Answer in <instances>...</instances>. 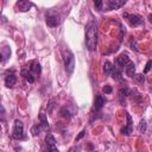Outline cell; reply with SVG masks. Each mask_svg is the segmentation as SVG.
I'll return each instance as SVG.
<instances>
[{
	"mask_svg": "<svg viewBox=\"0 0 152 152\" xmlns=\"http://www.w3.org/2000/svg\"><path fill=\"white\" fill-rule=\"evenodd\" d=\"M10 56H11V50H10V48H8V46H4V48L1 49V62L5 63V62L10 58Z\"/></svg>",
	"mask_w": 152,
	"mask_h": 152,
	"instance_id": "15",
	"label": "cell"
},
{
	"mask_svg": "<svg viewBox=\"0 0 152 152\" xmlns=\"http://www.w3.org/2000/svg\"><path fill=\"white\" fill-rule=\"evenodd\" d=\"M102 90H103V93H104V94H110V93L113 91V88H112L109 84H107V86H104V87H103V89H102Z\"/></svg>",
	"mask_w": 152,
	"mask_h": 152,
	"instance_id": "24",
	"label": "cell"
},
{
	"mask_svg": "<svg viewBox=\"0 0 152 152\" xmlns=\"http://www.w3.org/2000/svg\"><path fill=\"white\" fill-rule=\"evenodd\" d=\"M55 103H56L55 100H50V101H49V103H48V113H49V114L52 113V109L55 108Z\"/></svg>",
	"mask_w": 152,
	"mask_h": 152,
	"instance_id": "22",
	"label": "cell"
},
{
	"mask_svg": "<svg viewBox=\"0 0 152 152\" xmlns=\"http://www.w3.org/2000/svg\"><path fill=\"white\" fill-rule=\"evenodd\" d=\"M45 142H46V146H48L49 152H59L58 148L56 147V140H55V138H53V135L51 133H46V135H45Z\"/></svg>",
	"mask_w": 152,
	"mask_h": 152,
	"instance_id": "6",
	"label": "cell"
},
{
	"mask_svg": "<svg viewBox=\"0 0 152 152\" xmlns=\"http://www.w3.org/2000/svg\"><path fill=\"white\" fill-rule=\"evenodd\" d=\"M15 82H17V76H15L14 71L12 70L10 74H7V75L5 76V84H6V87L12 88V87L15 84Z\"/></svg>",
	"mask_w": 152,
	"mask_h": 152,
	"instance_id": "12",
	"label": "cell"
},
{
	"mask_svg": "<svg viewBox=\"0 0 152 152\" xmlns=\"http://www.w3.org/2000/svg\"><path fill=\"white\" fill-rule=\"evenodd\" d=\"M126 118H127V125L121 128V133L125 134V135H131L133 133V121H132V116L126 113Z\"/></svg>",
	"mask_w": 152,
	"mask_h": 152,
	"instance_id": "8",
	"label": "cell"
},
{
	"mask_svg": "<svg viewBox=\"0 0 152 152\" xmlns=\"http://www.w3.org/2000/svg\"><path fill=\"white\" fill-rule=\"evenodd\" d=\"M148 20H150V23L152 24V13H151V14L148 15Z\"/></svg>",
	"mask_w": 152,
	"mask_h": 152,
	"instance_id": "30",
	"label": "cell"
},
{
	"mask_svg": "<svg viewBox=\"0 0 152 152\" xmlns=\"http://www.w3.org/2000/svg\"><path fill=\"white\" fill-rule=\"evenodd\" d=\"M96 40H97V32H96V25L94 23H89L86 30V45L88 50L93 51L96 48Z\"/></svg>",
	"mask_w": 152,
	"mask_h": 152,
	"instance_id": "1",
	"label": "cell"
},
{
	"mask_svg": "<svg viewBox=\"0 0 152 152\" xmlns=\"http://www.w3.org/2000/svg\"><path fill=\"white\" fill-rule=\"evenodd\" d=\"M127 95H129V90H128V88H120V90H119V96H120V99H122V97H126Z\"/></svg>",
	"mask_w": 152,
	"mask_h": 152,
	"instance_id": "21",
	"label": "cell"
},
{
	"mask_svg": "<svg viewBox=\"0 0 152 152\" xmlns=\"http://www.w3.org/2000/svg\"><path fill=\"white\" fill-rule=\"evenodd\" d=\"M134 78H135L139 83H142V82L145 81V77H144L142 75H135V76H134Z\"/></svg>",
	"mask_w": 152,
	"mask_h": 152,
	"instance_id": "25",
	"label": "cell"
},
{
	"mask_svg": "<svg viewBox=\"0 0 152 152\" xmlns=\"http://www.w3.org/2000/svg\"><path fill=\"white\" fill-rule=\"evenodd\" d=\"M126 4L125 0H108L107 1V7L108 10H119Z\"/></svg>",
	"mask_w": 152,
	"mask_h": 152,
	"instance_id": "11",
	"label": "cell"
},
{
	"mask_svg": "<svg viewBox=\"0 0 152 152\" xmlns=\"http://www.w3.org/2000/svg\"><path fill=\"white\" fill-rule=\"evenodd\" d=\"M43 128H42V126L39 125V124H37V125H34V126H32L31 127V133H32V135L33 137H37L39 133H40V131H42Z\"/></svg>",
	"mask_w": 152,
	"mask_h": 152,
	"instance_id": "18",
	"label": "cell"
},
{
	"mask_svg": "<svg viewBox=\"0 0 152 152\" xmlns=\"http://www.w3.org/2000/svg\"><path fill=\"white\" fill-rule=\"evenodd\" d=\"M129 45L132 46V49H134L135 51H138V49H137V44H135L134 40H131V42H129Z\"/></svg>",
	"mask_w": 152,
	"mask_h": 152,
	"instance_id": "27",
	"label": "cell"
},
{
	"mask_svg": "<svg viewBox=\"0 0 152 152\" xmlns=\"http://www.w3.org/2000/svg\"><path fill=\"white\" fill-rule=\"evenodd\" d=\"M104 104V99L102 97V95H97L95 99V103H94V108L95 110H100Z\"/></svg>",
	"mask_w": 152,
	"mask_h": 152,
	"instance_id": "16",
	"label": "cell"
},
{
	"mask_svg": "<svg viewBox=\"0 0 152 152\" xmlns=\"http://www.w3.org/2000/svg\"><path fill=\"white\" fill-rule=\"evenodd\" d=\"M45 21H46L48 26H50V27H56V26H58L59 23H61V17H59V14H58L56 11H49V12H46V14H45Z\"/></svg>",
	"mask_w": 152,
	"mask_h": 152,
	"instance_id": "2",
	"label": "cell"
},
{
	"mask_svg": "<svg viewBox=\"0 0 152 152\" xmlns=\"http://www.w3.org/2000/svg\"><path fill=\"white\" fill-rule=\"evenodd\" d=\"M112 77H113V80H116V81L121 80V71L119 69L114 68L113 71H112Z\"/></svg>",
	"mask_w": 152,
	"mask_h": 152,
	"instance_id": "20",
	"label": "cell"
},
{
	"mask_svg": "<svg viewBox=\"0 0 152 152\" xmlns=\"http://www.w3.org/2000/svg\"><path fill=\"white\" fill-rule=\"evenodd\" d=\"M84 134H86V129H83V131H82V132H81V133H80V134L76 137V140H80V139H81V138H82Z\"/></svg>",
	"mask_w": 152,
	"mask_h": 152,
	"instance_id": "28",
	"label": "cell"
},
{
	"mask_svg": "<svg viewBox=\"0 0 152 152\" xmlns=\"http://www.w3.org/2000/svg\"><path fill=\"white\" fill-rule=\"evenodd\" d=\"M12 138L15 140H20L24 138V125L20 120H15L13 125V131H12Z\"/></svg>",
	"mask_w": 152,
	"mask_h": 152,
	"instance_id": "4",
	"label": "cell"
},
{
	"mask_svg": "<svg viewBox=\"0 0 152 152\" xmlns=\"http://www.w3.org/2000/svg\"><path fill=\"white\" fill-rule=\"evenodd\" d=\"M102 5H103V1H101V0H96V1H94V6H95L99 11L102 10Z\"/></svg>",
	"mask_w": 152,
	"mask_h": 152,
	"instance_id": "23",
	"label": "cell"
},
{
	"mask_svg": "<svg viewBox=\"0 0 152 152\" xmlns=\"http://www.w3.org/2000/svg\"><path fill=\"white\" fill-rule=\"evenodd\" d=\"M64 65H65V70L71 74L74 71V68H75V57L72 55L71 51L66 50L64 52Z\"/></svg>",
	"mask_w": 152,
	"mask_h": 152,
	"instance_id": "3",
	"label": "cell"
},
{
	"mask_svg": "<svg viewBox=\"0 0 152 152\" xmlns=\"http://www.w3.org/2000/svg\"><path fill=\"white\" fill-rule=\"evenodd\" d=\"M125 72H126V75L128 76V77H134L135 76V65H134V63H129L126 68H125Z\"/></svg>",
	"mask_w": 152,
	"mask_h": 152,
	"instance_id": "14",
	"label": "cell"
},
{
	"mask_svg": "<svg viewBox=\"0 0 152 152\" xmlns=\"http://www.w3.org/2000/svg\"><path fill=\"white\" fill-rule=\"evenodd\" d=\"M21 76H23L28 83H33V82L36 81V76H34V74L30 70V68H28L27 64L25 65V68L21 69Z\"/></svg>",
	"mask_w": 152,
	"mask_h": 152,
	"instance_id": "7",
	"label": "cell"
},
{
	"mask_svg": "<svg viewBox=\"0 0 152 152\" xmlns=\"http://www.w3.org/2000/svg\"><path fill=\"white\" fill-rule=\"evenodd\" d=\"M39 125L42 126V128H43V129H45V131H48V129H49L48 118H46V115H45L44 113H40V114H39Z\"/></svg>",
	"mask_w": 152,
	"mask_h": 152,
	"instance_id": "13",
	"label": "cell"
},
{
	"mask_svg": "<svg viewBox=\"0 0 152 152\" xmlns=\"http://www.w3.org/2000/svg\"><path fill=\"white\" fill-rule=\"evenodd\" d=\"M32 6H33V4L30 2V1H26V0H20V1H18V2L15 4L17 11H20V12H26V11H28Z\"/></svg>",
	"mask_w": 152,
	"mask_h": 152,
	"instance_id": "10",
	"label": "cell"
},
{
	"mask_svg": "<svg viewBox=\"0 0 152 152\" xmlns=\"http://www.w3.org/2000/svg\"><path fill=\"white\" fill-rule=\"evenodd\" d=\"M68 152H77V147L76 146H72V147H70L69 148V151Z\"/></svg>",
	"mask_w": 152,
	"mask_h": 152,
	"instance_id": "29",
	"label": "cell"
},
{
	"mask_svg": "<svg viewBox=\"0 0 152 152\" xmlns=\"http://www.w3.org/2000/svg\"><path fill=\"white\" fill-rule=\"evenodd\" d=\"M124 17L128 20V23L132 25V26H138L142 23V19L137 15V14H128V13H124Z\"/></svg>",
	"mask_w": 152,
	"mask_h": 152,
	"instance_id": "9",
	"label": "cell"
},
{
	"mask_svg": "<svg viewBox=\"0 0 152 152\" xmlns=\"http://www.w3.org/2000/svg\"><path fill=\"white\" fill-rule=\"evenodd\" d=\"M147 129V124H146V120L145 119H141L140 122H139V132L140 133H145Z\"/></svg>",
	"mask_w": 152,
	"mask_h": 152,
	"instance_id": "19",
	"label": "cell"
},
{
	"mask_svg": "<svg viewBox=\"0 0 152 152\" xmlns=\"http://www.w3.org/2000/svg\"><path fill=\"white\" fill-rule=\"evenodd\" d=\"M151 66H152V61H148V62H147V64H146V68H145V70H144V72H145V74H147V72L150 71V69H151Z\"/></svg>",
	"mask_w": 152,
	"mask_h": 152,
	"instance_id": "26",
	"label": "cell"
},
{
	"mask_svg": "<svg viewBox=\"0 0 152 152\" xmlns=\"http://www.w3.org/2000/svg\"><path fill=\"white\" fill-rule=\"evenodd\" d=\"M113 69H114V65H113L110 62L106 61V62L103 63V72H104L106 75H109V74H112Z\"/></svg>",
	"mask_w": 152,
	"mask_h": 152,
	"instance_id": "17",
	"label": "cell"
},
{
	"mask_svg": "<svg viewBox=\"0 0 152 152\" xmlns=\"http://www.w3.org/2000/svg\"><path fill=\"white\" fill-rule=\"evenodd\" d=\"M129 63H131V61H129L128 55H127V53H121L120 56H118V57L115 58L114 68H116V69H119V70L121 71V70H122L124 68H126Z\"/></svg>",
	"mask_w": 152,
	"mask_h": 152,
	"instance_id": "5",
	"label": "cell"
}]
</instances>
